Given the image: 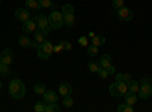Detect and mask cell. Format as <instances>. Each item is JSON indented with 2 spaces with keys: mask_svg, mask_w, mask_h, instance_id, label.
<instances>
[{
  "mask_svg": "<svg viewBox=\"0 0 152 112\" xmlns=\"http://www.w3.org/2000/svg\"><path fill=\"white\" fill-rule=\"evenodd\" d=\"M8 91H9L11 97H14L15 100H20V98H23L24 94H26V85H24L20 79H12L9 82Z\"/></svg>",
  "mask_w": 152,
  "mask_h": 112,
  "instance_id": "cell-1",
  "label": "cell"
},
{
  "mask_svg": "<svg viewBox=\"0 0 152 112\" xmlns=\"http://www.w3.org/2000/svg\"><path fill=\"white\" fill-rule=\"evenodd\" d=\"M62 17H64V26L67 27H73L75 26V8L73 5L67 3L62 6Z\"/></svg>",
  "mask_w": 152,
  "mask_h": 112,
  "instance_id": "cell-2",
  "label": "cell"
},
{
  "mask_svg": "<svg viewBox=\"0 0 152 112\" xmlns=\"http://www.w3.org/2000/svg\"><path fill=\"white\" fill-rule=\"evenodd\" d=\"M52 53H53V44L50 43V41H44V43H41L40 46H38V48H37V55H38V58L43 59V61L49 59L50 56H52Z\"/></svg>",
  "mask_w": 152,
  "mask_h": 112,
  "instance_id": "cell-3",
  "label": "cell"
},
{
  "mask_svg": "<svg viewBox=\"0 0 152 112\" xmlns=\"http://www.w3.org/2000/svg\"><path fill=\"white\" fill-rule=\"evenodd\" d=\"M126 92H128V85H126V82H114L110 85V94L113 97H122L125 95Z\"/></svg>",
  "mask_w": 152,
  "mask_h": 112,
  "instance_id": "cell-4",
  "label": "cell"
},
{
  "mask_svg": "<svg viewBox=\"0 0 152 112\" xmlns=\"http://www.w3.org/2000/svg\"><path fill=\"white\" fill-rule=\"evenodd\" d=\"M49 24L52 29H61L64 26V17H62V12H58V11H53L49 17Z\"/></svg>",
  "mask_w": 152,
  "mask_h": 112,
  "instance_id": "cell-5",
  "label": "cell"
},
{
  "mask_svg": "<svg viewBox=\"0 0 152 112\" xmlns=\"http://www.w3.org/2000/svg\"><path fill=\"white\" fill-rule=\"evenodd\" d=\"M35 23H37V27L38 29H41V30H44L47 35H49V32H50V24H49V18L44 15V14H38V15H35Z\"/></svg>",
  "mask_w": 152,
  "mask_h": 112,
  "instance_id": "cell-6",
  "label": "cell"
},
{
  "mask_svg": "<svg viewBox=\"0 0 152 112\" xmlns=\"http://www.w3.org/2000/svg\"><path fill=\"white\" fill-rule=\"evenodd\" d=\"M116 15L119 17V20L120 21H131L132 20V17H134V14H132V11L129 9V8H126V6H123V8H120V9H117L116 11Z\"/></svg>",
  "mask_w": 152,
  "mask_h": 112,
  "instance_id": "cell-7",
  "label": "cell"
},
{
  "mask_svg": "<svg viewBox=\"0 0 152 112\" xmlns=\"http://www.w3.org/2000/svg\"><path fill=\"white\" fill-rule=\"evenodd\" d=\"M0 61L6 65H11L14 62V52L11 48H3V52L0 53Z\"/></svg>",
  "mask_w": 152,
  "mask_h": 112,
  "instance_id": "cell-8",
  "label": "cell"
},
{
  "mask_svg": "<svg viewBox=\"0 0 152 112\" xmlns=\"http://www.w3.org/2000/svg\"><path fill=\"white\" fill-rule=\"evenodd\" d=\"M152 95V83H148V85H140V88H138V97L146 100Z\"/></svg>",
  "mask_w": 152,
  "mask_h": 112,
  "instance_id": "cell-9",
  "label": "cell"
},
{
  "mask_svg": "<svg viewBox=\"0 0 152 112\" xmlns=\"http://www.w3.org/2000/svg\"><path fill=\"white\" fill-rule=\"evenodd\" d=\"M43 102L44 103H58V94L52 90H46L43 94Z\"/></svg>",
  "mask_w": 152,
  "mask_h": 112,
  "instance_id": "cell-10",
  "label": "cell"
},
{
  "mask_svg": "<svg viewBox=\"0 0 152 112\" xmlns=\"http://www.w3.org/2000/svg\"><path fill=\"white\" fill-rule=\"evenodd\" d=\"M29 18H31V15H29V9L28 8H18L15 11V20L23 23V21H26Z\"/></svg>",
  "mask_w": 152,
  "mask_h": 112,
  "instance_id": "cell-11",
  "label": "cell"
},
{
  "mask_svg": "<svg viewBox=\"0 0 152 112\" xmlns=\"http://www.w3.org/2000/svg\"><path fill=\"white\" fill-rule=\"evenodd\" d=\"M38 27H37V23H35V20H32V18H29V20H26V21H23V30H24V33H34L35 30H37Z\"/></svg>",
  "mask_w": 152,
  "mask_h": 112,
  "instance_id": "cell-12",
  "label": "cell"
},
{
  "mask_svg": "<svg viewBox=\"0 0 152 112\" xmlns=\"http://www.w3.org/2000/svg\"><path fill=\"white\" fill-rule=\"evenodd\" d=\"M59 95H62V97H66V95H72V92H73V88H72V85L70 83H67V82H62L61 85H59Z\"/></svg>",
  "mask_w": 152,
  "mask_h": 112,
  "instance_id": "cell-13",
  "label": "cell"
},
{
  "mask_svg": "<svg viewBox=\"0 0 152 112\" xmlns=\"http://www.w3.org/2000/svg\"><path fill=\"white\" fill-rule=\"evenodd\" d=\"M34 40L37 41V43H44V41H47V33L44 32V30H41V29H37L35 32H34Z\"/></svg>",
  "mask_w": 152,
  "mask_h": 112,
  "instance_id": "cell-14",
  "label": "cell"
},
{
  "mask_svg": "<svg viewBox=\"0 0 152 112\" xmlns=\"http://www.w3.org/2000/svg\"><path fill=\"white\" fill-rule=\"evenodd\" d=\"M18 44H20L21 47H31V46H32V40L29 38L28 33H23V35L18 36Z\"/></svg>",
  "mask_w": 152,
  "mask_h": 112,
  "instance_id": "cell-15",
  "label": "cell"
},
{
  "mask_svg": "<svg viewBox=\"0 0 152 112\" xmlns=\"http://www.w3.org/2000/svg\"><path fill=\"white\" fill-rule=\"evenodd\" d=\"M100 65H102L104 68H110V67H113V59H111V56L108 55V53H105V55H102L100 56Z\"/></svg>",
  "mask_w": 152,
  "mask_h": 112,
  "instance_id": "cell-16",
  "label": "cell"
},
{
  "mask_svg": "<svg viewBox=\"0 0 152 112\" xmlns=\"http://www.w3.org/2000/svg\"><path fill=\"white\" fill-rule=\"evenodd\" d=\"M126 85H128V92H134V94L138 92V88H140V83H138V82L129 79L128 82H126Z\"/></svg>",
  "mask_w": 152,
  "mask_h": 112,
  "instance_id": "cell-17",
  "label": "cell"
},
{
  "mask_svg": "<svg viewBox=\"0 0 152 112\" xmlns=\"http://www.w3.org/2000/svg\"><path fill=\"white\" fill-rule=\"evenodd\" d=\"M125 103L134 106V105L137 103V94H134V92H126V94H125Z\"/></svg>",
  "mask_w": 152,
  "mask_h": 112,
  "instance_id": "cell-18",
  "label": "cell"
},
{
  "mask_svg": "<svg viewBox=\"0 0 152 112\" xmlns=\"http://www.w3.org/2000/svg\"><path fill=\"white\" fill-rule=\"evenodd\" d=\"M100 68H102V65H100L99 61H91V62H88V70H90L91 73H97Z\"/></svg>",
  "mask_w": 152,
  "mask_h": 112,
  "instance_id": "cell-19",
  "label": "cell"
},
{
  "mask_svg": "<svg viewBox=\"0 0 152 112\" xmlns=\"http://www.w3.org/2000/svg\"><path fill=\"white\" fill-rule=\"evenodd\" d=\"M91 44H94V46H102V44H105V36L104 35H94L93 38H91Z\"/></svg>",
  "mask_w": 152,
  "mask_h": 112,
  "instance_id": "cell-20",
  "label": "cell"
},
{
  "mask_svg": "<svg viewBox=\"0 0 152 112\" xmlns=\"http://www.w3.org/2000/svg\"><path fill=\"white\" fill-rule=\"evenodd\" d=\"M131 79V74H128V73H116V80L117 82H128Z\"/></svg>",
  "mask_w": 152,
  "mask_h": 112,
  "instance_id": "cell-21",
  "label": "cell"
},
{
  "mask_svg": "<svg viewBox=\"0 0 152 112\" xmlns=\"http://www.w3.org/2000/svg\"><path fill=\"white\" fill-rule=\"evenodd\" d=\"M61 108L56 103H46V111L44 112H59Z\"/></svg>",
  "mask_w": 152,
  "mask_h": 112,
  "instance_id": "cell-22",
  "label": "cell"
},
{
  "mask_svg": "<svg viewBox=\"0 0 152 112\" xmlns=\"http://www.w3.org/2000/svg\"><path fill=\"white\" fill-rule=\"evenodd\" d=\"M87 52H88L90 56H96L99 53V47L94 46V44H90V46H87Z\"/></svg>",
  "mask_w": 152,
  "mask_h": 112,
  "instance_id": "cell-23",
  "label": "cell"
},
{
  "mask_svg": "<svg viewBox=\"0 0 152 112\" xmlns=\"http://www.w3.org/2000/svg\"><path fill=\"white\" fill-rule=\"evenodd\" d=\"M0 76H3V77L9 76V65L3 64V62H0Z\"/></svg>",
  "mask_w": 152,
  "mask_h": 112,
  "instance_id": "cell-24",
  "label": "cell"
},
{
  "mask_svg": "<svg viewBox=\"0 0 152 112\" xmlns=\"http://www.w3.org/2000/svg\"><path fill=\"white\" fill-rule=\"evenodd\" d=\"M44 91H46V85L44 83H37L35 86H34V92L35 94H44Z\"/></svg>",
  "mask_w": 152,
  "mask_h": 112,
  "instance_id": "cell-25",
  "label": "cell"
},
{
  "mask_svg": "<svg viewBox=\"0 0 152 112\" xmlns=\"http://www.w3.org/2000/svg\"><path fill=\"white\" fill-rule=\"evenodd\" d=\"M73 98H72V95H66L64 97V102H62V108H66V109H69V108H72L73 106Z\"/></svg>",
  "mask_w": 152,
  "mask_h": 112,
  "instance_id": "cell-26",
  "label": "cell"
},
{
  "mask_svg": "<svg viewBox=\"0 0 152 112\" xmlns=\"http://www.w3.org/2000/svg\"><path fill=\"white\" fill-rule=\"evenodd\" d=\"M117 111H119V112H134V106L123 103V105H120V106L117 108Z\"/></svg>",
  "mask_w": 152,
  "mask_h": 112,
  "instance_id": "cell-27",
  "label": "cell"
},
{
  "mask_svg": "<svg viewBox=\"0 0 152 112\" xmlns=\"http://www.w3.org/2000/svg\"><path fill=\"white\" fill-rule=\"evenodd\" d=\"M38 5H40V8H55V5L52 3V0H37Z\"/></svg>",
  "mask_w": 152,
  "mask_h": 112,
  "instance_id": "cell-28",
  "label": "cell"
},
{
  "mask_svg": "<svg viewBox=\"0 0 152 112\" xmlns=\"http://www.w3.org/2000/svg\"><path fill=\"white\" fill-rule=\"evenodd\" d=\"M123 6H125V0H113V9L114 11H117Z\"/></svg>",
  "mask_w": 152,
  "mask_h": 112,
  "instance_id": "cell-29",
  "label": "cell"
},
{
  "mask_svg": "<svg viewBox=\"0 0 152 112\" xmlns=\"http://www.w3.org/2000/svg\"><path fill=\"white\" fill-rule=\"evenodd\" d=\"M26 8L28 9H37V8H40V5H38L37 0H26Z\"/></svg>",
  "mask_w": 152,
  "mask_h": 112,
  "instance_id": "cell-30",
  "label": "cell"
},
{
  "mask_svg": "<svg viewBox=\"0 0 152 112\" xmlns=\"http://www.w3.org/2000/svg\"><path fill=\"white\" fill-rule=\"evenodd\" d=\"M34 109H35V112H44L46 111V103L44 102H38Z\"/></svg>",
  "mask_w": 152,
  "mask_h": 112,
  "instance_id": "cell-31",
  "label": "cell"
},
{
  "mask_svg": "<svg viewBox=\"0 0 152 112\" xmlns=\"http://www.w3.org/2000/svg\"><path fill=\"white\" fill-rule=\"evenodd\" d=\"M97 74H99V76H100V79H107V77L110 76V73H108V70H107V68H104V67H102V68H100V70L97 71Z\"/></svg>",
  "mask_w": 152,
  "mask_h": 112,
  "instance_id": "cell-32",
  "label": "cell"
},
{
  "mask_svg": "<svg viewBox=\"0 0 152 112\" xmlns=\"http://www.w3.org/2000/svg\"><path fill=\"white\" fill-rule=\"evenodd\" d=\"M61 46H62V48H64L66 52H70L72 50V44L69 41H61Z\"/></svg>",
  "mask_w": 152,
  "mask_h": 112,
  "instance_id": "cell-33",
  "label": "cell"
},
{
  "mask_svg": "<svg viewBox=\"0 0 152 112\" xmlns=\"http://www.w3.org/2000/svg\"><path fill=\"white\" fill-rule=\"evenodd\" d=\"M78 43H79L82 47H87V46H88V36H81V38L78 40Z\"/></svg>",
  "mask_w": 152,
  "mask_h": 112,
  "instance_id": "cell-34",
  "label": "cell"
},
{
  "mask_svg": "<svg viewBox=\"0 0 152 112\" xmlns=\"http://www.w3.org/2000/svg\"><path fill=\"white\" fill-rule=\"evenodd\" d=\"M148 83H152V79H151V77H148V76L142 77V80H140V85H148Z\"/></svg>",
  "mask_w": 152,
  "mask_h": 112,
  "instance_id": "cell-35",
  "label": "cell"
},
{
  "mask_svg": "<svg viewBox=\"0 0 152 112\" xmlns=\"http://www.w3.org/2000/svg\"><path fill=\"white\" fill-rule=\"evenodd\" d=\"M64 48H62V46H61V43L58 44V46H53V53H61Z\"/></svg>",
  "mask_w": 152,
  "mask_h": 112,
  "instance_id": "cell-36",
  "label": "cell"
},
{
  "mask_svg": "<svg viewBox=\"0 0 152 112\" xmlns=\"http://www.w3.org/2000/svg\"><path fill=\"white\" fill-rule=\"evenodd\" d=\"M107 70H108V73H110V74H116V70H114V65H113V67H110V68H107Z\"/></svg>",
  "mask_w": 152,
  "mask_h": 112,
  "instance_id": "cell-37",
  "label": "cell"
},
{
  "mask_svg": "<svg viewBox=\"0 0 152 112\" xmlns=\"http://www.w3.org/2000/svg\"><path fill=\"white\" fill-rule=\"evenodd\" d=\"M38 46H40V43H37V41L34 40V41H32V46H31V47H34V48H38Z\"/></svg>",
  "mask_w": 152,
  "mask_h": 112,
  "instance_id": "cell-38",
  "label": "cell"
},
{
  "mask_svg": "<svg viewBox=\"0 0 152 112\" xmlns=\"http://www.w3.org/2000/svg\"><path fill=\"white\" fill-rule=\"evenodd\" d=\"M94 35H96L94 32H90V33H88V38H90V40H91V38H93V36H94Z\"/></svg>",
  "mask_w": 152,
  "mask_h": 112,
  "instance_id": "cell-39",
  "label": "cell"
},
{
  "mask_svg": "<svg viewBox=\"0 0 152 112\" xmlns=\"http://www.w3.org/2000/svg\"><path fill=\"white\" fill-rule=\"evenodd\" d=\"M2 88H3V83H2V82H0V90H2Z\"/></svg>",
  "mask_w": 152,
  "mask_h": 112,
  "instance_id": "cell-40",
  "label": "cell"
},
{
  "mask_svg": "<svg viewBox=\"0 0 152 112\" xmlns=\"http://www.w3.org/2000/svg\"><path fill=\"white\" fill-rule=\"evenodd\" d=\"M0 2H3V0H0Z\"/></svg>",
  "mask_w": 152,
  "mask_h": 112,
  "instance_id": "cell-41",
  "label": "cell"
},
{
  "mask_svg": "<svg viewBox=\"0 0 152 112\" xmlns=\"http://www.w3.org/2000/svg\"><path fill=\"white\" fill-rule=\"evenodd\" d=\"M0 62H2V61H0Z\"/></svg>",
  "mask_w": 152,
  "mask_h": 112,
  "instance_id": "cell-42",
  "label": "cell"
}]
</instances>
